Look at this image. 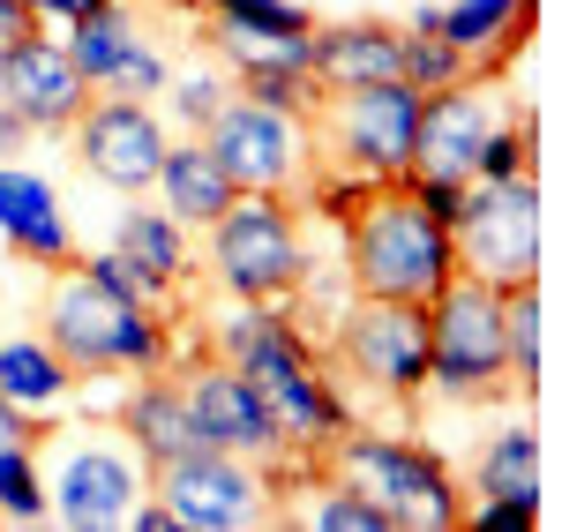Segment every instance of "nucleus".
I'll return each mask as SVG.
<instances>
[{
	"mask_svg": "<svg viewBox=\"0 0 562 532\" xmlns=\"http://www.w3.org/2000/svg\"><path fill=\"white\" fill-rule=\"evenodd\" d=\"M0 525H45V450H0Z\"/></svg>",
	"mask_w": 562,
	"mask_h": 532,
	"instance_id": "nucleus-27",
	"label": "nucleus"
},
{
	"mask_svg": "<svg viewBox=\"0 0 562 532\" xmlns=\"http://www.w3.org/2000/svg\"><path fill=\"white\" fill-rule=\"evenodd\" d=\"M211 353L256 383V398L270 405V420H278L285 450H307V457H315V450L346 428V398L330 390L323 360L307 353V338L270 308V301H240L233 315H217Z\"/></svg>",
	"mask_w": 562,
	"mask_h": 532,
	"instance_id": "nucleus-1",
	"label": "nucleus"
},
{
	"mask_svg": "<svg viewBox=\"0 0 562 532\" xmlns=\"http://www.w3.org/2000/svg\"><path fill=\"white\" fill-rule=\"evenodd\" d=\"M23 8H31V15H68V23H76V15H90V8H98V0H23Z\"/></svg>",
	"mask_w": 562,
	"mask_h": 532,
	"instance_id": "nucleus-39",
	"label": "nucleus"
},
{
	"mask_svg": "<svg viewBox=\"0 0 562 532\" xmlns=\"http://www.w3.org/2000/svg\"><path fill=\"white\" fill-rule=\"evenodd\" d=\"M150 495L173 510L188 532H248L270 525V480H262L256 457H233V450H188L173 465H150Z\"/></svg>",
	"mask_w": 562,
	"mask_h": 532,
	"instance_id": "nucleus-11",
	"label": "nucleus"
},
{
	"mask_svg": "<svg viewBox=\"0 0 562 532\" xmlns=\"http://www.w3.org/2000/svg\"><path fill=\"white\" fill-rule=\"evenodd\" d=\"M76 390V367L53 353L45 338H15L0 346V398L23 405V412H53V405Z\"/></svg>",
	"mask_w": 562,
	"mask_h": 532,
	"instance_id": "nucleus-22",
	"label": "nucleus"
},
{
	"mask_svg": "<svg viewBox=\"0 0 562 532\" xmlns=\"http://www.w3.org/2000/svg\"><path fill=\"white\" fill-rule=\"evenodd\" d=\"M121 435H128L150 465H173L188 450H203V428H195V412H188L180 375H158V367H150V383H135V398L121 405Z\"/></svg>",
	"mask_w": 562,
	"mask_h": 532,
	"instance_id": "nucleus-20",
	"label": "nucleus"
},
{
	"mask_svg": "<svg viewBox=\"0 0 562 532\" xmlns=\"http://www.w3.org/2000/svg\"><path fill=\"white\" fill-rule=\"evenodd\" d=\"M203 8L225 15V23H240V31H270V38H307L315 31V15L301 0H203Z\"/></svg>",
	"mask_w": 562,
	"mask_h": 532,
	"instance_id": "nucleus-30",
	"label": "nucleus"
},
{
	"mask_svg": "<svg viewBox=\"0 0 562 532\" xmlns=\"http://www.w3.org/2000/svg\"><path fill=\"white\" fill-rule=\"evenodd\" d=\"M307 76L315 90H360V83H405V31L390 23H315L307 31Z\"/></svg>",
	"mask_w": 562,
	"mask_h": 532,
	"instance_id": "nucleus-17",
	"label": "nucleus"
},
{
	"mask_svg": "<svg viewBox=\"0 0 562 532\" xmlns=\"http://www.w3.org/2000/svg\"><path fill=\"white\" fill-rule=\"evenodd\" d=\"M0 76H8V53H0Z\"/></svg>",
	"mask_w": 562,
	"mask_h": 532,
	"instance_id": "nucleus-40",
	"label": "nucleus"
},
{
	"mask_svg": "<svg viewBox=\"0 0 562 532\" xmlns=\"http://www.w3.org/2000/svg\"><path fill=\"white\" fill-rule=\"evenodd\" d=\"M180 390H188V412H195V428H203L211 450L256 457V465H278V457H285V435H278L270 405L256 398V383H248L240 367H225V360L211 353V360H195V367L180 375Z\"/></svg>",
	"mask_w": 562,
	"mask_h": 532,
	"instance_id": "nucleus-15",
	"label": "nucleus"
},
{
	"mask_svg": "<svg viewBox=\"0 0 562 532\" xmlns=\"http://www.w3.org/2000/svg\"><path fill=\"white\" fill-rule=\"evenodd\" d=\"M113 256H128L143 278H158V285H180L188 278V225L173 211H128L121 233H113Z\"/></svg>",
	"mask_w": 562,
	"mask_h": 532,
	"instance_id": "nucleus-24",
	"label": "nucleus"
},
{
	"mask_svg": "<svg viewBox=\"0 0 562 532\" xmlns=\"http://www.w3.org/2000/svg\"><path fill=\"white\" fill-rule=\"evenodd\" d=\"M540 278L503 285V360H510V390H540L548 383V322H540Z\"/></svg>",
	"mask_w": 562,
	"mask_h": 532,
	"instance_id": "nucleus-23",
	"label": "nucleus"
},
{
	"mask_svg": "<svg viewBox=\"0 0 562 532\" xmlns=\"http://www.w3.org/2000/svg\"><path fill=\"white\" fill-rule=\"evenodd\" d=\"M413 128H420V90L413 83H360L323 90L307 113V143L346 180H405L413 166Z\"/></svg>",
	"mask_w": 562,
	"mask_h": 532,
	"instance_id": "nucleus-6",
	"label": "nucleus"
},
{
	"mask_svg": "<svg viewBox=\"0 0 562 532\" xmlns=\"http://www.w3.org/2000/svg\"><path fill=\"white\" fill-rule=\"evenodd\" d=\"M211 158L233 173L240 195H285V188H307L315 173V143H307V121L301 113H278V105H256V98H225L211 113Z\"/></svg>",
	"mask_w": 562,
	"mask_h": 532,
	"instance_id": "nucleus-10",
	"label": "nucleus"
},
{
	"mask_svg": "<svg viewBox=\"0 0 562 532\" xmlns=\"http://www.w3.org/2000/svg\"><path fill=\"white\" fill-rule=\"evenodd\" d=\"M0 233L15 240V256L23 263H76V240H68V218H60V203H53V188L38 173H23V166H0Z\"/></svg>",
	"mask_w": 562,
	"mask_h": 532,
	"instance_id": "nucleus-19",
	"label": "nucleus"
},
{
	"mask_svg": "<svg viewBox=\"0 0 562 532\" xmlns=\"http://www.w3.org/2000/svg\"><path fill=\"white\" fill-rule=\"evenodd\" d=\"M503 121H510L503 76H465V83H450V90H428L405 180H458V188H473L480 150H487V135L503 128Z\"/></svg>",
	"mask_w": 562,
	"mask_h": 532,
	"instance_id": "nucleus-12",
	"label": "nucleus"
},
{
	"mask_svg": "<svg viewBox=\"0 0 562 532\" xmlns=\"http://www.w3.org/2000/svg\"><path fill=\"white\" fill-rule=\"evenodd\" d=\"M428 390L450 405H487L510 390V360H503V293L450 270V285L428 301Z\"/></svg>",
	"mask_w": 562,
	"mask_h": 532,
	"instance_id": "nucleus-5",
	"label": "nucleus"
},
{
	"mask_svg": "<svg viewBox=\"0 0 562 532\" xmlns=\"http://www.w3.org/2000/svg\"><path fill=\"white\" fill-rule=\"evenodd\" d=\"M76 128V158H83L90 180L121 188V195H143L158 180V158H166V121L143 105V98H113V90H90V105L68 121Z\"/></svg>",
	"mask_w": 562,
	"mask_h": 532,
	"instance_id": "nucleus-14",
	"label": "nucleus"
},
{
	"mask_svg": "<svg viewBox=\"0 0 562 532\" xmlns=\"http://www.w3.org/2000/svg\"><path fill=\"white\" fill-rule=\"evenodd\" d=\"M53 450V435H38ZM150 495V457L128 435H105V428H76L68 443L53 450V480H45V518L76 532H121L128 510Z\"/></svg>",
	"mask_w": 562,
	"mask_h": 532,
	"instance_id": "nucleus-8",
	"label": "nucleus"
},
{
	"mask_svg": "<svg viewBox=\"0 0 562 532\" xmlns=\"http://www.w3.org/2000/svg\"><path fill=\"white\" fill-rule=\"evenodd\" d=\"M211 278L225 301H293L307 278V248H301V225L285 211V195H233L211 225Z\"/></svg>",
	"mask_w": 562,
	"mask_h": 532,
	"instance_id": "nucleus-7",
	"label": "nucleus"
},
{
	"mask_svg": "<svg viewBox=\"0 0 562 532\" xmlns=\"http://www.w3.org/2000/svg\"><path fill=\"white\" fill-rule=\"evenodd\" d=\"M338 360L390 405H420V390H428V301H360L338 322Z\"/></svg>",
	"mask_w": 562,
	"mask_h": 532,
	"instance_id": "nucleus-13",
	"label": "nucleus"
},
{
	"mask_svg": "<svg viewBox=\"0 0 562 532\" xmlns=\"http://www.w3.org/2000/svg\"><path fill=\"white\" fill-rule=\"evenodd\" d=\"M346 218V270L360 301H435L458 270L450 225L405 180H360Z\"/></svg>",
	"mask_w": 562,
	"mask_h": 532,
	"instance_id": "nucleus-2",
	"label": "nucleus"
},
{
	"mask_svg": "<svg viewBox=\"0 0 562 532\" xmlns=\"http://www.w3.org/2000/svg\"><path fill=\"white\" fill-rule=\"evenodd\" d=\"M473 480H480V495H510V502H540V435H532V428H503L495 443L480 450Z\"/></svg>",
	"mask_w": 562,
	"mask_h": 532,
	"instance_id": "nucleus-25",
	"label": "nucleus"
},
{
	"mask_svg": "<svg viewBox=\"0 0 562 532\" xmlns=\"http://www.w3.org/2000/svg\"><path fill=\"white\" fill-rule=\"evenodd\" d=\"M128 525H135V532H180V518L158 502V495H150V502H135V510H128Z\"/></svg>",
	"mask_w": 562,
	"mask_h": 532,
	"instance_id": "nucleus-38",
	"label": "nucleus"
},
{
	"mask_svg": "<svg viewBox=\"0 0 562 532\" xmlns=\"http://www.w3.org/2000/svg\"><path fill=\"white\" fill-rule=\"evenodd\" d=\"M135 38H143V31H135L128 0H98L90 15H76V38H68V60H76V68L90 76V90H98V76H105V68H113V60H121V53H128Z\"/></svg>",
	"mask_w": 562,
	"mask_h": 532,
	"instance_id": "nucleus-26",
	"label": "nucleus"
},
{
	"mask_svg": "<svg viewBox=\"0 0 562 532\" xmlns=\"http://www.w3.org/2000/svg\"><path fill=\"white\" fill-rule=\"evenodd\" d=\"M450 248H458V270L487 278L495 293L540 278V256H548V203H540V180L532 173L473 180L465 211H458V225H450Z\"/></svg>",
	"mask_w": 562,
	"mask_h": 532,
	"instance_id": "nucleus-9",
	"label": "nucleus"
},
{
	"mask_svg": "<svg viewBox=\"0 0 562 532\" xmlns=\"http://www.w3.org/2000/svg\"><path fill=\"white\" fill-rule=\"evenodd\" d=\"M76 263H83L90 278H98V285H113V293H128V301H143L150 315H166V301H173V285L143 278V270H135L128 256H113V248H105V256H76Z\"/></svg>",
	"mask_w": 562,
	"mask_h": 532,
	"instance_id": "nucleus-32",
	"label": "nucleus"
},
{
	"mask_svg": "<svg viewBox=\"0 0 562 532\" xmlns=\"http://www.w3.org/2000/svg\"><path fill=\"white\" fill-rule=\"evenodd\" d=\"M31 143H38V128H31V121H23V113H15V105L0 98V166H15V158H23Z\"/></svg>",
	"mask_w": 562,
	"mask_h": 532,
	"instance_id": "nucleus-35",
	"label": "nucleus"
},
{
	"mask_svg": "<svg viewBox=\"0 0 562 532\" xmlns=\"http://www.w3.org/2000/svg\"><path fill=\"white\" fill-rule=\"evenodd\" d=\"M45 428H38V412H23V405H8L0 398V450H15V443H38Z\"/></svg>",
	"mask_w": 562,
	"mask_h": 532,
	"instance_id": "nucleus-36",
	"label": "nucleus"
},
{
	"mask_svg": "<svg viewBox=\"0 0 562 532\" xmlns=\"http://www.w3.org/2000/svg\"><path fill=\"white\" fill-rule=\"evenodd\" d=\"M166 203L158 211H173L180 225H211L240 188H233V173L211 158V143L195 135V143H166V158H158V180H150Z\"/></svg>",
	"mask_w": 562,
	"mask_h": 532,
	"instance_id": "nucleus-21",
	"label": "nucleus"
},
{
	"mask_svg": "<svg viewBox=\"0 0 562 532\" xmlns=\"http://www.w3.org/2000/svg\"><path fill=\"white\" fill-rule=\"evenodd\" d=\"M532 15L540 0H458V8H435V31L465 53V76H510V60L532 38Z\"/></svg>",
	"mask_w": 562,
	"mask_h": 532,
	"instance_id": "nucleus-18",
	"label": "nucleus"
},
{
	"mask_svg": "<svg viewBox=\"0 0 562 532\" xmlns=\"http://www.w3.org/2000/svg\"><path fill=\"white\" fill-rule=\"evenodd\" d=\"M480 532H532L540 525V502H510V495H480L473 510H465Z\"/></svg>",
	"mask_w": 562,
	"mask_h": 532,
	"instance_id": "nucleus-34",
	"label": "nucleus"
},
{
	"mask_svg": "<svg viewBox=\"0 0 562 532\" xmlns=\"http://www.w3.org/2000/svg\"><path fill=\"white\" fill-rule=\"evenodd\" d=\"M0 98L31 121V128H68L76 113L90 105V76L68 60V45H53L45 31L8 45V76H0Z\"/></svg>",
	"mask_w": 562,
	"mask_h": 532,
	"instance_id": "nucleus-16",
	"label": "nucleus"
},
{
	"mask_svg": "<svg viewBox=\"0 0 562 532\" xmlns=\"http://www.w3.org/2000/svg\"><path fill=\"white\" fill-rule=\"evenodd\" d=\"M166 83H173V68H166V60H158V53H150L143 38H135L128 53H121V60L98 76V90H113V98H143V105H150V98H158Z\"/></svg>",
	"mask_w": 562,
	"mask_h": 532,
	"instance_id": "nucleus-31",
	"label": "nucleus"
},
{
	"mask_svg": "<svg viewBox=\"0 0 562 532\" xmlns=\"http://www.w3.org/2000/svg\"><path fill=\"white\" fill-rule=\"evenodd\" d=\"M405 83L420 90H450V83H465V53L442 38L435 23H405Z\"/></svg>",
	"mask_w": 562,
	"mask_h": 532,
	"instance_id": "nucleus-28",
	"label": "nucleus"
},
{
	"mask_svg": "<svg viewBox=\"0 0 562 532\" xmlns=\"http://www.w3.org/2000/svg\"><path fill=\"white\" fill-rule=\"evenodd\" d=\"M323 457V480H346L360 502H375V518L390 532H458L465 525V502L458 480L435 465V450L397 443V435H368V428H338Z\"/></svg>",
	"mask_w": 562,
	"mask_h": 532,
	"instance_id": "nucleus-3",
	"label": "nucleus"
},
{
	"mask_svg": "<svg viewBox=\"0 0 562 532\" xmlns=\"http://www.w3.org/2000/svg\"><path fill=\"white\" fill-rule=\"evenodd\" d=\"M285 525H307V532H390L383 518H375V502H360L346 480H323L315 502H301Z\"/></svg>",
	"mask_w": 562,
	"mask_h": 532,
	"instance_id": "nucleus-29",
	"label": "nucleus"
},
{
	"mask_svg": "<svg viewBox=\"0 0 562 532\" xmlns=\"http://www.w3.org/2000/svg\"><path fill=\"white\" fill-rule=\"evenodd\" d=\"M166 90H173V113H180V121H188L195 135H203V128H211V113L225 105V98H233V76H211V68H203V76H188V83H166Z\"/></svg>",
	"mask_w": 562,
	"mask_h": 532,
	"instance_id": "nucleus-33",
	"label": "nucleus"
},
{
	"mask_svg": "<svg viewBox=\"0 0 562 532\" xmlns=\"http://www.w3.org/2000/svg\"><path fill=\"white\" fill-rule=\"evenodd\" d=\"M31 31H45L38 15H31L23 0H0V53H8V45H15V38H31Z\"/></svg>",
	"mask_w": 562,
	"mask_h": 532,
	"instance_id": "nucleus-37",
	"label": "nucleus"
},
{
	"mask_svg": "<svg viewBox=\"0 0 562 532\" xmlns=\"http://www.w3.org/2000/svg\"><path fill=\"white\" fill-rule=\"evenodd\" d=\"M38 338L68 360L76 375H105V367H166V315L143 301L98 285L83 263L53 270V293L38 308Z\"/></svg>",
	"mask_w": 562,
	"mask_h": 532,
	"instance_id": "nucleus-4",
	"label": "nucleus"
}]
</instances>
